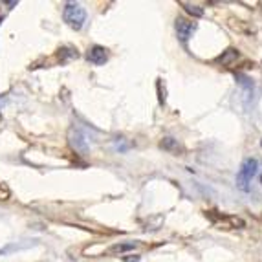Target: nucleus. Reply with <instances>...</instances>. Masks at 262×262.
<instances>
[{
    "instance_id": "nucleus-13",
    "label": "nucleus",
    "mask_w": 262,
    "mask_h": 262,
    "mask_svg": "<svg viewBox=\"0 0 262 262\" xmlns=\"http://www.w3.org/2000/svg\"><path fill=\"white\" fill-rule=\"evenodd\" d=\"M127 149H128L127 143H123V141H116V150H119V152H125Z\"/></svg>"
},
{
    "instance_id": "nucleus-15",
    "label": "nucleus",
    "mask_w": 262,
    "mask_h": 262,
    "mask_svg": "<svg viewBox=\"0 0 262 262\" xmlns=\"http://www.w3.org/2000/svg\"><path fill=\"white\" fill-rule=\"evenodd\" d=\"M260 184H262V174H260Z\"/></svg>"
},
{
    "instance_id": "nucleus-7",
    "label": "nucleus",
    "mask_w": 262,
    "mask_h": 262,
    "mask_svg": "<svg viewBox=\"0 0 262 262\" xmlns=\"http://www.w3.org/2000/svg\"><path fill=\"white\" fill-rule=\"evenodd\" d=\"M180 6H182V8H184L189 15H192L194 18L204 17V8H200V6L191 4V2H180Z\"/></svg>"
},
{
    "instance_id": "nucleus-1",
    "label": "nucleus",
    "mask_w": 262,
    "mask_h": 262,
    "mask_svg": "<svg viewBox=\"0 0 262 262\" xmlns=\"http://www.w3.org/2000/svg\"><path fill=\"white\" fill-rule=\"evenodd\" d=\"M62 18H64V22L72 30L79 31L83 30L84 24H86V11L77 2H68L64 6V9H62Z\"/></svg>"
},
{
    "instance_id": "nucleus-3",
    "label": "nucleus",
    "mask_w": 262,
    "mask_h": 262,
    "mask_svg": "<svg viewBox=\"0 0 262 262\" xmlns=\"http://www.w3.org/2000/svg\"><path fill=\"white\" fill-rule=\"evenodd\" d=\"M174 30H176V37L182 44H187V40L192 37L194 30H196V24L184 17H178L174 20Z\"/></svg>"
},
{
    "instance_id": "nucleus-12",
    "label": "nucleus",
    "mask_w": 262,
    "mask_h": 262,
    "mask_svg": "<svg viewBox=\"0 0 262 262\" xmlns=\"http://www.w3.org/2000/svg\"><path fill=\"white\" fill-rule=\"evenodd\" d=\"M9 198V189L0 182V200H8Z\"/></svg>"
},
{
    "instance_id": "nucleus-14",
    "label": "nucleus",
    "mask_w": 262,
    "mask_h": 262,
    "mask_svg": "<svg viewBox=\"0 0 262 262\" xmlns=\"http://www.w3.org/2000/svg\"><path fill=\"white\" fill-rule=\"evenodd\" d=\"M123 262H140V255H127L123 257Z\"/></svg>"
},
{
    "instance_id": "nucleus-8",
    "label": "nucleus",
    "mask_w": 262,
    "mask_h": 262,
    "mask_svg": "<svg viewBox=\"0 0 262 262\" xmlns=\"http://www.w3.org/2000/svg\"><path fill=\"white\" fill-rule=\"evenodd\" d=\"M235 59H238V50H226V53L224 55L219 57V62H222V64H231Z\"/></svg>"
},
{
    "instance_id": "nucleus-10",
    "label": "nucleus",
    "mask_w": 262,
    "mask_h": 262,
    "mask_svg": "<svg viewBox=\"0 0 262 262\" xmlns=\"http://www.w3.org/2000/svg\"><path fill=\"white\" fill-rule=\"evenodd\" d=\"M138 246V242H127V244H116L112 248V253H123V251H130Z\"/></svg>"
},
{
    "instance_id": "nucleus-5",
    "label": "nucleus",
    "mask_w": 262,
    "mask_h": 262,
    "mask_svg": "<svg viewBox=\"0 0 262 262\" xmlns=\"http://www.w3.org/2000/svg\"><path fill=\"white\" fill-rule=\"evenodd\" d=\"M86 59H88V62H90V64L103 66L106 61H108V50L103 48V46H99V44H96V46H92V48L88 50Z\"/></svg>"
},
{
    "instance_id": "nucleus-6",
    "label": "nucleus",
    "mask_w": 262,
    "mask_h": 262,
    "mask_svg": "<svg viewBox=\"0 0 262 262\" xmlns=\"http://www.w3.org/2000/svg\"><path fill=\"white\" fill-rule=\"evenodd\" d=\"M236 83L241 84L242 88V94H244V99H246V106L249 105V99H253V81L246 75L238 74L236 75Z\"/></svg>"
},
{
    "instance_id": "nucleus-11",
    "label": "nucleus",
    "mask_w": 262,
    "mask_h": 262,
    "mask_svg": "<svg viewBox=\"0 0 262 262\" xmlns=\"http://www.w3.org/2000/svg\"><path fill=\"white\" fill-rule=\"evenodd\" d=\"M30 246H31V242H28V244H11V246H8V248H2V249H0V255H8V253H11V251L26 249V248H30Z\"/></svg>"
},
{
    "instance_id": "nucleus-4",
    "label": "nucleus",
    "mask_w": 262,
    "mask_h": 262,
    "mask_svg": "<svg viewBox=\"0 0 262 262\" xmlns=\"http://www.w3.org/2000/svg\"><path fill=\"white\" fill-rule=\"evenodd\" d=\"M70 145L72 149L77 150L79 154H86L88 152V138L83 130H79V128H72L70 130Z\"/></svg>"
},
{
    "instance_id": "nucleus-9",
    "label": "nucleus",
    "mask_w": 262,
    "mask_h": 262,
    "mask_svg": "<svg viewBox=\"0 0 262 262\" xmlns=\"http://www.w3.org/2000/svg\"><path fill=\"white\" fill-rule=\"evenodd\" d=\"M162 149L170 150V152H178V150H180V145L176 143L174 138H163V141H162Z\"/></svg>"
},
{
    "instance_id": "nucleus-16",
    "label": "nucleus",
    "mask_w": 262,
    "mask_h": 262,
    "mask_svg": "<svg viewBox=\"0 0 262 262\" xmlns=\"http://www.w3.org/2000/svg\"><path fill=\"white\" fill-rule=\"evenodd\" d=\"M260 145H262V141H260Z\"/></svg>"
},
{
    "instance_id": "nucleus-2",
    "label": "nucleus",
    "mask_w": 262,
    "mask_h": 262,
    "mask_svg": "<svg viewBox=\"0 0 262 262\" xmlns=\"http://www.w3.org/2000/svg\"><path fill=\"white\" fill-rule=\"evenodd\" d=\"M257 170H258V162L255 158L244 160L241 169H238V172H236V178H235L236 187L241 189V191L248 192L249 189H251V180L257 176Z\"/></svg>"
}]
</instances>
